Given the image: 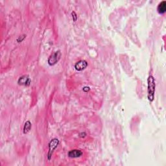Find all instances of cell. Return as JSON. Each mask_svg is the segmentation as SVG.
<instances>
[{
  "label": "cell",
  "instance_id": "8992f818",
  "mask_svg": "<svg viewBox=\"0 0 166 166\" xmlns=\"http://www.w3.org/2000/svg\"><path fill=\"white\" fill-rule=\"evenodd\" d=\"M83 153L81 150H79V149H73V150H71L68 152V154L67 155L69 158H79L83 155Z\"/></svg>",
  "mask_w": 166,
  "mask_h": 166
},
{
  "label": "cell",
  "instance_id": "277c9868",
  "mask_svg": "<svg viewBox=\"0 0 166 166\" xmlns=\"http://www.w3.org/2000/svg\"><path fill=\"white\" fill-rule=\"evenodd\" d=\"M18 83L20 85L28 86L30 85V84H31V79L29 78L28 75H24L20 77L19 78Z\"/></svg>",
  "mask_w": 166,
  "mask_h": 166
},
{
  "label": "cell",
  "instance_id": "6da1fadb",
  "mask_svg": "<svg viewBox=\"0 0 166 166\" xmlns=\"http://www.w3.org/2000/svg\"><path fill=\"white\" fill-rule=\"evenodd\" d=\"M147 83H148V88H147V97L149 101H153L155 99V93L156 89L155 79L153 76H149L147 79Z\"/></svg>",
  "mask_w": 166,
  "mask_h": 166
},
{
  "label": "cell",
  "instance_id": "3957f363",
  "mask_svg": "<svg viewBox=\"0 0 166 166\" xmlns=\"http://www.w3.org/2000/svg\"><path fill=\"white\" fill-rule=\"evenodd\" d=\"M60 58H61V52L60 51H55L49 57L48 60V64L51 66H54L56 64H57L58 62L60 60Z\"/></svg>",
  "mask_w": 166,
  "mask_h": 166
},
{
  "label": "cell",
  "instance_id": "ba28073f",
  "mask_svg": "<svg viewBox=\"0 0 166 166\" xmlns=\"http://www.w3.org/2000/svg\"><path fill=\"white\" fill-rule=\"evenodd\" d=\"M32 124L30 121H27L24 124V127H23V134H26L27 133H29L30 130L31 129Z\"/></svg>",
  "mask_w": 166,
  "mask_h": 166
},
{
  "label": "cell",
  "instance_id": "7c38bea8",
  "mask_svg": "<svg viewBox=\"0 0 166 166\" xmlns=\"http://www.w3.org/2000/svg\"><path fill=\"white\" fill-rule=\"evenodd\" d=\"M86 136V134L85 132H81L79 134V137L81 138H84Z\"/></svg>",
  "mask_w": 166,
  "mask_h": 166
},
{
  "label": "cell",
  "instance_id": "30bf717a",
  "mask_svg": "<svg viewBox=\"0 0 166 166\" xmlns=\"http://www.w3.org/2000/svg\"><path fill=\"white\" fill-rule=\"evenodd\" d=\"M25 37H26V35H25V34H23V35H22V36H20L17 38V42H22L23 40L25 38Z\"/></svg>",
  "mask_w": 166,
  "mask_h": 166
},
{
  "label": "cell",
  "instance_id": "9c48e42d",
  "mask_svg": "<svg viewBox=\"0 0 166 166\" xmlns=\"http://www.w3.org/2000/svg\"><path fill=\"white\" fill-rule=\"evenodd\" d=\"M71 17L73 18V20L74 22H76L77 20V18H78V16L77 15L75 11H73L71 13Z\"/></svg>",
  "mask_w": 166,
  "mask_h": 166
},
{
  "label": "cell",
  "instance_id": "7a4b0ae2",
  "mask_svg": "<svg viewBox=\"0 0 166 166\" xmlns=\"http://www.w3.org/2000/svg\"><path fill=\"white\" fill-rule=\"evenodd\" d=\"M58 144H59V140L57 138H54L51 140L50 144H49V151L48 153V160H51L53 152L57 148Z\"/></svg>",
  "mask_w": 166,
  "mask_h": 166
},
{
  "label": "cell",
  "instance_id": "5b68a950",
  "mask_svg": "<svg viewBox=\"0 0 166 166\" xmlns=\"http://www.w3.org/2000/svg\"><path fill=\"white\" fill-rule=\"evenodd\" d=\"M88 62L85 60H79L75 64V68L78 71H81L85 69L88 66Z\"/></svg>",
  "mask_w": 166,
  "mask_h": 166
},
{
  "label": "cell",
  "instance_id": "8fae6325",
  "mask_svg": "<svg viewBox=\"0 0 166 166\" xmlns=\"http://www.w3.org/2000/svg\"><path fill=\"white\" fill-rule=\"evenodd\" d=\"M83 92H88L90 90V88L88 87V86H85V87L83 88Z\"/></svg>",
  "mask_w": 166,
  "mask_h": 166
},
{
  "label": "cell",
  "instance_id": "52a82bcc",
  "mask_svg": "<svg viewBox=\"0 0 166 166\" xmlns=\"http://www.w3.org/2000/svg\"><path fill=\"white\" fill-rule=\"evenodd\" d=\"M158 13L160 15L164 14L166 11V2L165 1H162L161 3H159L157 8Z\"/></svg>",
  "mask_w": 166,
  "mask_h": 166
}]
</instances>
